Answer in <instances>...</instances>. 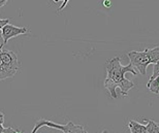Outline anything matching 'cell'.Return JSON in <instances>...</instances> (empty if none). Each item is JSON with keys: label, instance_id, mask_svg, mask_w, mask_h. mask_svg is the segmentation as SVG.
<instances>
[{"label": "cell", "instance_id": "obj_1", "mask_svg": "<svg viewBox=\"0 0 159 133\" xmlns=\"http://www.w3.org/2000/svg\"><path fill=\"white\" fill-rule=\"evenodd\" d=\"M107 68V78L104 81V87L110 92L111 97L114 99L118 98L117 89H119L121 94L124 97L128 95V91L134 87V83L126 78L125 74L127 72L131 73L132 75H138L139 72L135 68L130 64L123 66L121 64V60L119 57H114L110 59L106 64Z\"/></svg>", "mask_w": 159, "mask_h": 133}, {"label": "cell", "instance_id": "obj_2", "mask_svg": "<svg viewBox=\"0 0 159 133\" xmlns=\"http://www.w3.org/2000/svg\"><path fill=\"white\" fill-rule=\"evenodd\" d=\"M129 63L135 70L143 75L147 73L149 64H155L159 61V46L154 49H146L144 51H131L127 54Z\"/></svg>", "mask_w": 159, "mask_h": 133}, {"label": "cell", "instance_id": "obj_3", "mask_svg": "<svg viewBox=\"0 0 159 133\" xmlns=\"http://www.w3.org/2000/svg\"><path fill=\"white\" fill-rule=\"evenodd\" d=\"M28 32V29L26 27H18L15 25L11 24H6L1 30V37H2V43L0 44L1 47H3L4 44L7 43V42L11 38L17 37L22 34H25Z\"/></svg>", "mask_w": 159, "mask_h": 133}, {"label": "cell", "instance_id": "obj_4", "mask_svg": "<svg viewBox=\"0 0 159 133\" xmlns=\"http://www.w3.org/2000/svg\"><path fill=\"white\" fill-rule=\"evenodd\" d=\"M17 71L14 70L12 68L9 67L8 65H6L0 56V81L6 80V78H11L15 77Z\"/></svg>", "mask_w": 159, "mask_h": 133}, {"label": "cell", "instance_id": "obj_5", "mask_svg": "<svg viewBox=\"0 0 159 133\" xmlns=\"http://www.w3.org/2000/svg\"><path fill=\"white\" fill-rule=\"evenodd\" d=\"M128 128L131 133H147V126L131 120L128 123Z\"/></svg>", "mask_w": 159, "mask_h": 133}, {"label": "cell", "instance_id": "obj_6", "mask_svg": "<svg viewBox=\"0 0 159 133\" xmlns=\"http://www.w3.org/2000/svg\"><path fill=\"white\" fill-rule=\"evenodd\" d=\"M147 126V133H159V124L154 122L153 120L144 119Z\"/></svg>", "mask_w": 159, "mask_h": 133}, {"label": "cell", "instance_id": "obj_7", "mask_svg": "<svg viewBox=\"0 0 159 133\" xmlns=\"http://www.w3.org/2000/svg\"><path fill=\"white\" fill-rule=\"evenodd\" d=\"M64 133H88V132L85 130V128L82 125H75L72 123L71 127Z\"/></svg>", "mask_w": 159, "mask_h": 133}, {"label": "cell", "instance_id": "obj_8", "mask_svg": "<svg viewBox=\"0 0 159 133\" xmlns=\"http://www.w3.org/2000/svg\"><path fill=\"white\" fill-rule=\"evenodd\" d=\"M159 75V61L156 62L154 64V67H153V74H152V77L150 78V80L149 81H152L154 80V78H156Z\"/></svg>", "mask_w": 159, "mask_h": 133}, {"label": "cell", "instance_id": "obj_9", "mask_svg": "<svg viewBox=\"0 0 159 133\" xmlns=\"http://www.w3.org/2000/svg\"><path fill=\"white\" fill-rule=\"evenodd\" d=\"M6 24H9V19H4V20L0 19V32H1L2 28L4 27Z\"/></svg>", "mask_w": 159, "mask_h": 133}, {"label": "cell", "instance_id": "obj_10", "mask_svg": "<svg viewBox=\"0 0 159 133\" xmlns=\"http://www.w3.org/2000/svg\"><path fill=\"white\" fill-rule=\"evenodd\" d=\"M17 130H18V129H14V128H11V127H7V128L3 129L2 133H16V132H17Z\"/></svg>", "mask_w": 159, "mask_h": 133}, {"label": "cell", "instance_id": "obj_11", "mask_svg": "<svg viewBox=\"0 0 159 133\" xmlns=\"http://www.w3.org/2000/svg\"><path fill=\"white\" fill-rule=\"evenodd\" d=\"M68 1L69 0H63V2H62V4H61V6L59 7V11H62L63 8L65 7L66 5H67V3H68Z\"/></svg>", "mask_w": 159, "mask_h": 133}, {"label": "cell", "instance_id": "obj_12", "mask_svg": "<svg viewBox=\"0 0 159 133\" xmlns=\"http://www.w3.org/2000/svg\"><path fill=\"white\" fill-rule=\"evenodd\" d=\"M3 123H4V115H3V113L0 112V124L3 125Z\"/></svg>", "mask_w": 159, "mask_h": 133}, {"label": "cell", "instance_id": "obj_13", "mask_svg": "<svg viewBox=\"0 0 159 133\" xmlns=\"http://www.w3.org/2000/svg\"><path fill=\"white\" fill-rule=\"evenodd\" d=\"M103 4H104V6H107V7H110V6H111V1H110V0H104Z\"/></svg>", "mask_w": 159, "mask_h": 133}, {"label": "cell", "instance_id": "obj_14", "mask_svg": "<svg viewBox=\"0 0 159 133\" xmlns=\"http://www.w3.org/2000/svg\"><path fill=\"white\" fill-rule=\"evenodd\" d=\"M8 0H0V7H2V6H4L6 4V2H7Z\"/></svg>", "mask_w": 159, "mask_h": 133}, {"label": "cell", "instance_id": "obj_15", "mask_svg": "<svg viewBox=\"0 0 159 133\" xmlns=\"http://www.w3.org/2000/svg\"><path fill=\"white\" fill-rule=\"evenodd\" d=\"M3 129H4V127H3V126H2V124H0V133H2Z\"/></svg>", "mask_w": 159, "mask_h": 133}, {"label": "cell", "instance_id": "obj_16", "mask_svg": "<svg viewBox=\"0 0 159 133\" xmlns=\"http://www.w3.org/2000/svg\"><path fill=\"white\" fill-rule=\"evenodd\" d=\"M53 1H54V2H55V3H57V2H59V1H60V0H53Z\"/></svg>", "mask_w": 159, "mask_h": 133}, {"label": "cell", "instance_id": "obj_17", "mask_svg": "<svg viewBox=\"0 0 159 133\" xmlns=\"http://www.w3.org/2000/svg\"><path fill=\"white\" fill-rule=\"evenodd\" d=\"M16 133H24V132H22V131H20V130H17V132Z\"/></svg>", "mask_w": 159, "mask_h": 133}, {"label": "cell", "instance_id": "obj_18", "mask_svg": "<svg viewBox=\"0 0 159 133\" xmlns=\"http://www.w3.org/2000/svg\"><path fill=\"white\" fill-rule=\"evenodd\" d=\"M101 133H109V132H107V130H103Z\"/></svg>", "mask_w": 159, "mask_h": 133}]
</instances>
